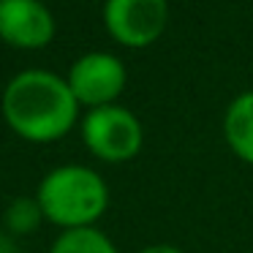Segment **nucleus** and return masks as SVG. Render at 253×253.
Wrapping results in <instances>:
<instances>
[{
  "mask_svg": "<svg viewBox=\"0 0 253 253\" xmlns=\"http://www.w3.org/2000/svg\"><path fill=\"white\" fill-rule=\"evenodd\" d=\"M49 253H117V248L104 231L84 226V229H66L52 242Z\"/></svg>",
  "mask_w": 253,
  "mask_h": 253,
  "instance_id": "6e6552de",
  "label": "nucleus"
},
{
  "mask_svg": "<svg viewBox=\"0 0 253 253\" xmlns=\"http://www.w3.org/2000/svg\"><path fill=\"white\" fill-rule=\"evenodd\" d=\"M139 253H182V251L174 248V245H147V248H142Z\"/></svg>",
  "mask_w": 253,
  "mask_h": 253,
  "instance_id": "9d476101",
  "label": "nucleus"
},
{
  "mask_svg": "<svg viewBox=\"0 0 253 253\" xmlns=\"http://www.w3.org/2000/svg\"><path fill=\"white\" fill-rule=\"evenodd\" d=\"M82 139L87 150L101 161L123 164L142 150L144 131L139 117L120 104L90 109L82 120Z\"/></svg>",
  "mask_w": 253,
  "mask_h": 253,
  "instance_id": "7ed1b4c3",
  "label": "nucleus"
},
{
  "mask_svg": "<svg viewBox=\"0 0 253 253\" xmlns=\"http://www.w3.org/2000/svg\"><path fill=\"white\" fill-rule=\"evenodd\" d=\"M66 79L79 104L98 109V106L115 104L117 95L123 93L126 66L120 57L109 55V52H87L79 60H74Z\"/></svg>",
  "mask_w": 253,
  "mask_h": 253,
  "instance_id": "39448f33",
  "label": "nucleus"
},
{
  "mask_svg": "<svg viewBox=\"0 0 253 253\" xmlns=\"http://www.w3.org/2000/svg\"><path fill=\"white\" fill-rule=\"evenodd\" d=\"M39 207L46 220L66 229L93 226L109 204V188L104 177L90 166L68 164L52 169L39 182Z\"/></svg>",
  "mask_w": 253,
  "mask_h": 253,
  "instance_id": "f03ea898",
  "label": "nucleus"
},
{
  "mask_svg": "<svg viewBox=\"0 0 253 253\" xmlns=\"http://www.w3.org/2000/svg\"><path fill=\"white\" fill-rule=\"evenodd\" d=\"M0 253H14V245L6 234H0Z\"/></svg>",
  "mask_w": 253,
  "mask_h": 253,
  "instance_id": "9b49d317",
  "label": "nucleus"
},
{
  "mask_svg": "<svg viewBox=\"0 0 253 253\" xmlns=\"http://www.w3.org/2000/svg\"><path fill=\"white\" fill-rule=\"evenodd\" d=\"M79 101L68 79L46 68L19 71L3 90V117L28 142H55L74 128Z\"/></svg>",
  "mask_w": 253,
  "mask_h": 253,
  "instance_id": "f257e3e1",
  "label": "nucleus"
},
{
  "mask_svg": "<svg viewBox=\"0 0 253 253\" xmlns=\"http://www.w3.org/2000/svg\"><path fill=\"white\" fill-rule=\"evenodd\" d=\"M169 22L166 0H106L104 25L123 46H150L161 39Z\"/></svg>",
  "mask_w": 253,
  "mask_h": 253,
  "instance_id": "20e7f679",
  "label": "nucleus"
},
{
  "mask_svg": "<svg viewBox=\"0 0 253 253\" xmlns=\"http://www.w3.org/2000/svg\"><path fill=\"white\" fill-rule=\"evenodd\" d=\"M55 36V17L44 0H0V39L11 46L39 49Z\"/></svg>",
  "mask_w": 253,
  "mask_h": 253,
  "instance_id": "423d86ee",
  "label": "nucleus"
},
{
  "mask_svg": "<svg viewBox=\"0 0 253 253\" xmlns=\"http://www.w3.org/2000/svg\"><path fill=\"white\" fill-rule=\"evenodd\" d=\"M223 139L240 161L253 166V90L240 93L223 115Z\"/></svg>",
  "mask_w": 253,
  "mask_h": 253,
  "instance_id": "0eeeda50",
  "label": "nucleus"
},
{
  "mask_svg": "<svg viewBox=\"0 0 253 253\" xmlns=\"http://www.w3.org/2000/svg\"><path fill=\"white\" fill-rule=\"evenodd\" d=\"M41 218H44V212L39 207V199L19 196L6 207V226L14 234H30V231H36Z\"/></svg>",
  "mask_w": 253,
  "mask_h": 253,
  "instance_id": "1a4fd4ad",
  "label": "nucleus"
}]
</instances>
